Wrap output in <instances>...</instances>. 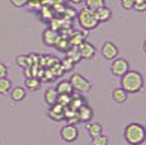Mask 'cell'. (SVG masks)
Segmentation results:
<instances>
[{
    "instance_id": "6da1fadb",
    "label": "cell",
    "mask_w": 146,
    "mask_h": 145,
    "mask_svg": "<svg viewBox=\"0 0 146 145\" xmlns=\"http://www.w3.org/2000/svg\"><path fill=\"white\" fill-rule=\"evenodd\" d=\"M144 87V78L141 72L136 70H128L123 76H121V88L127 93H137Z\"/></svg>"
},
{
    "instance_id": "7a4b0ae2",
    "label": "cell",
    "mask_w": 146,
    "mask_h": 145,
    "mask_svg": "<svg viewBox=\"0 0 146 145\" xmlns=\"http://www.w3.org/2000/svg\"><path fill=\"white\" fill-rule=\"evenodd\" d=\"M125 140L130 145H141L146 140V131L142 125L131 122L125 127Z\"/></svg>"
},
{
    "instance_id": "3957f363",
    "label": "cell",
    "mask_w": 146,
    "mask_h": 145,
    "mask_svg": "<svg viewBox=\"0 0 146 145\" xmlns=\"http://www.w3.org/2000/svg\"><path fill=\"white\" fill-rule=\"evenodd\" d=\"M78 21H79L80 27L84 28L85 31L95 29L100 24L99 22L97 21V18H95V13L85 7H84L83 9H80L79 13H78Z\"/></svg>"
},
{
    "instance_id": "277c9868",
    "label": "cell",
    "mask_w": 146,
    "mask_h": 145,
    "mask_svg": "<svg viewBox=\"0 0 146 145\" xmlns=\"http://www.w3.org/2000/svg\"><path fill=\"white\" fill-rule=\"evenodd\" d=\"M69 82L71 83L74 90L80 92V93H85V92H89L92 89L90 82L80 74H72Z\"/></svg>"
},
{
    "instance_id": "5b68a950",
    "label": "cell",
    "mask_w": 146,
    "mask_h": 145,
    "mask_svg": "<svg viewBox=\"0 0 146 145\" xmlns=\"http://www.w3.org/2000/svg\"><path fill=\"white\" fill-rule=\"evenodd\" d=\"M128 70H130V64L126 59L116 57L111 65V72L114 76H123Z\"/></svg>"
},
{
    "instance_id": "8992f818",
    "label": "cell",
    "mask_w": 146,
    "mask_h": 145,
    "mask_svg": "<svg viewBox=\"0 0 146 145\" xmlns=\"http://www.w3.org/2000/svg\"><path fill=\"white\" fill-rule=\"evenodd\" d=\"M60 136L64 141H66V143H74V141L78 139V136H79V130H78V127L75 126V125L67 124L65 126L61 127Z\"/></svg>"
},
{
    "instance_id": "52a82bcc",
    "label": "cell",
    "mask_w": 146,
    "mask_h": 145,
    "mask_svg": "<svg viewBox=\"0 0 146 145\" xmlns=\"http://www.w3.org/2000/svg\"><path fill=\"white\" fill-rule=\"evenodd\" d=\"M118 47L113 42H106L102 46V50H100V54L106 60H114L118 56Z\"/></svg>"
},
{
    "instance_id": "ba28073f",
    "label": "cell",
    "mask_w": 146,
    "mask_h": 145,
    "mask_svg": "<svg viewBox=\"0 0 146 145\" xmlns=\"http://www.w3.org/2000/svg\"><path fill=\"white\" fill-rule=\"evenodd\" d=\"M78 50H79L81 59H85V60H92L95 56V52H97V50H95L93 45L90 42H86V41H84L81 45H79Z\"/></svg>"
},
{
    "instance_id": "9c48e42d",
    "label": "cell",
    "mask_w": 146,
    "mask_h": 145,
    "mask_svg": "<svg viewBox=\"0 0 146 145\" xmlns=\"http://www.w3.org/2000/svg\"><path fill=\"white\" fill-rule=\"evenodd\" d=\"M48 117L53 120V121H62V120H65V107H62L58 103L51 106V108L48 110Z\"/></svg>"
},
{
    "instance_id": "30bf717a",
    "label": "cell",
    "mask_w": 146,
    "mask_h": 145,
    "mask_svg": "<svg viewBox=\"0 0 146 145\" xmlns=\"http://www.w3.org/2000/svg\"><path fill=\"white\" fill-rule=\"evenodd\" d=\"M58 37H60L58 33L52 28L44 29L43 35H42V40H43V42L46 46H55L56 42H57V40H58Z\"/></svg>"
},
{
    "instance_id": "8fae6325",
    "label": "cell",
    "mask_w": 146,
    "mask_h": 145,
    "mask_svg": "<svg viewBox=\"0 0 146 145\" xmlns=\"http://www.w3.org/2000/svg\"><path fill=\"white\" fill-rule=\"evenodd\" d=\"M76 116H78V120H79V121L89 122L92 120V117H93V110H92L88 104H85V103H84L81 107L78 108Z\"/></svg>"
},
{
    "instance_id": "7c38bea8",
    "label": "cell",
    "mask_w": 146,
    "mask_h": 145,
    "mask_svg": "<svg viewBox=\"0 0 146 145\" xmlns=\"http://www.w3.org/2000/svg\"><path fill=\"white\" fill-rule=\"evenodd\" d=\"M94 13H95V18H97V21L99 23H106V22H108L112 18V10L108 7H106V5L97 9Z\"/></svg>"
},
{
    "instance_id": "4fadbf2b",
    "label": "cell",
    "mask_w": 146,
    "mask_h": 145,
    "mask_svg": "<svg viewBox=\"0 0 146 145\" xmlns=\"http://www.w3.org/2000/svg\"><path fill=\"white\" fill-rule=\"evenodd\" d=\"M55 89L57 92V94H69V96H71L74 93V88H72L71 83L69 80H61Z\"/></svg>"
},
{
    "instance_id": "5bb4252c",
    "label": "cell",
    "mask_w": 146,
    "mask_h": 145,
    "mask_svg": "<svg viewBox=\"0 0 146 145\" xmlns=\"http://www.w3.org/2000/svg\"><path fill=\"white\" fill-rule=\"evenodd\" d=\"M127 97H128V93L122 88H116L112 92V98H113V101L116 103H125L127 101Z\"/></svg>"
},
{
    "instance_id": "9a60e30c",
    "label": "cell",
    "mask_w": 146,
    "mask_h": 145,
    "mask_svg": "<svg viewBox=\"0 0 146 145\" xmlns=\"http://www.w3.org/2000/svg\"><path fill=\"white\" fill-rule=\"evenodd\" d=\"M44 102L47 103V104L51 107V106L53 104H56L57 103V97H58V94H57V92H56V89L55 88H48L46 92H44Z\"/></svg>"
},
{
    "instance_id": "2e32d148",
    "label": "cell",
    "mask_w": 146,
    "mask_h": 145,
    "mask_svg": "<svg viewBox=\"0 0 146 145\" xmlns=\"http://www.w3.org/2000/svg\"><path fill=\"white\" fill-rule=\"evenodd\" d=\"M10 97L13 101L15 102H21L26 98V89L23 87H14L10 90Z\"/></svg>"
},
{
    "instance_id": "e0dca14e",
    "label": "cell",
    "mask_w": 146,
    "mask_h": 145,
    "mask_svg": "<svg viewBox=\"0 0 146 145\" xmlns=\"http://www.w3.org/2000/svg\"><path fill=\"white\" fill-rule=\"evenodd\" d=\"M86 130H88V134H89V136H90L92 139L97 138L98 135H100V134L103 132L102 125L97 124V122H94V124H88L86 125Z\"/></svg>"
},
{
    "instance_id": "ac0fdd59",
    "label": "cell",
    "mask_w": 146,
    "mask_h": 145,
    "mask_svg": "<svg viewBox=\"0 0 146 145\" xmlns=\"http://www.w3.org/2000/svg\"><path fill=\"white\" fill-rule=\"evenodd\" d=\"M84 3H85V8L93 10V12H95L99 8L104 7V4H106L104 0H84Z\"/></svg>"
},
{
    "instance_id": "d6986e66",
    "label": "cell",
    "mask_w": 146,
    "mask_h": 145,
    "mask_svg": "<svg viewBox=\"0 0 146 145\" xmlns=\"http://www.w3.org/2000/svg\"><path fill=\"white\" fill-rule=\"evenodd\" d=\"M41 87V80L38 78H27L26 79V88L29 89V90H37Z\"/></svg>"
},
{
    "instance_id": "ffe728a7",
    "label": "cell",
    "mask_w": 146,
    "mask_h": 145,
    "mask_svg": "<svg viewBox=\"0 0 146 145\" xmlns=\"http://www.w3.org/2000/svg\"><path fill=\"white\" fill-rule=\"evenodd\" d=\"M12 90V82L8 78L0 79V94H8Z\"/></svg>"
},
{
    "instance_id": "44dd1931",
    "label": "cell",
    "mask_w": 146,
    "mask_h": 145,
    "mask_svg": "<svg viewBox=\"0 0 146 145\" xmlns=\"http://www.w3.org/2000/svg\"><path fill=\"white\" fill-rule=\"evenodd\" d=\"M67 59H70V60L72 61L74 64H76V63H79V61L81 60V56H80V54H79V50H78V47H72V49H70V50H67Z\"/></svg>"
},
{
    "instance_id": "7402d4cb",
    "label": "cell",
    "mask_w": 146,
    "mask_h": 145,
    "mask_svg": "<svg viewBox=\"0 0 146 145\" xmlns=\"http://www.w3.org/2000/svg\"><path fill=\"white\" fill-rule=\"evenodd\" d=\"M83 35V33H74V35L71 36V38H70V41H69V43L71 45L72 47H78L79 46V45H81L84 42V41H85V37H84V36H81Z\"/></svg>"
},
{
    "instance_id": "603a6c76",
    "label": "cell",
    "mask_w": 146,
    "mask_h": 145,
    "mask_svg": "<svg viewBox=\"0 0 146 145\" xmlns=\"http://www.w3.org/2000/svg\"><path fill=\"white\" fill-rule=\"evenodd\" d=\"M17 64H18L19 68H23V69H26V68H28V66H31L29 57H28V55H19V56L17 57Z\"/></svg>"
},
{
    "instance_id": "cb8c5ba5",
    "label": "cell",
    "mask_w": 146,
    "mask_h": 145,
    "mask_svg": "<svg viewBox=\"0 0 146 145\" xmlns=\"http://www.w3.org/2000/svg\"><path fill=\"white\" fill-rule=\"evenodd\" d=\"M55 46H56V49L60 50V51H67V50H69V41L64 37H58Z\"/></svg>"
},
{
    "instance_id": "d4e9b609",
    "label": "cell",
    "mask_w": 146,
    "mask_h": 145,
    "mask_svg": "<svg viewBox=\"0 0 146 145\" xmlns=\"http://www.w3.org/2000/svg\"><path fill=\"white\" fill-rule=\"evenodd\" d=\"M92 145H108V136L103 135V134H100V135H98L97 138L92 139Z\"/></svg>"
},
{
    "instance_id": "484cf974",
    "label": "cell",
    "mask_w": 146,
    "mask_h": 145,
    "mask_svg": "<svg viewBox=\"0 0 146 145\" xmlns=\"http://www.w3.org/2000/svg\"><path fill=\"white\" fill-rule=\"evenodd\" d=\"M70 101H71V96H69V94H58L57 97V103L62 107H67L70 104Z\"/></svg>"
},
{
    "instance_id": "4316f807",
    "label": "cell",
    "mask_w": 146,
    "mask_h": 145,
    "mask_svg": "<svg viewBox=\"0 0 146 145\" xmlns=\"http://www.w3.org/2000/svg\"><path fill=\"white\" fill-rule=\"evenodd\" d=\"M136 12H146V1L145 0H133V8Z\"/></svg>"
},
{
    "instance_id": "83f0119b",
    "label": "cell",
    "mask_w": 146,
    "mask_h": 145,
    "mask_svg": "<svg viewBox=\"0 0 146 145\" xmlns=\"http://www.w3.org/2000/svg\"><path fill=\"white\" fill-rule=\"evenodd\" d=\"M60 64H61V66H62L64 71H70V70H72V68H74V65H75V64L72 63L70 59H67V57L62 61V63H60Z\"/></svg>"
},
{
    "instance_id": "f1b7e54d",
    "label": "cell",
    "mask_w": 146,
    "mask_h": 145,
    "mask_svg": "<svg viewBox=\"0 0 146 145\" xmlns=\"http://www.w3.org/2000/svg\"><path fill=\"white\" fill-rule=\"evenodd\" d=\"M121 5L123 9L131 10L133 8V0H121Z\"/></svg>"
},
{
    "instance_id": "f546056e",
    "label": "cell",
    "mask_w": 146,
    "mask_h": 145,
    "mask_svg": "<svg viewBox=\"0 0 146 145\" xmlns=\"http://www.w3.org/2000/svg\"><path fill=\"white\" fill-rule=\"evenodd\" d=\"M10 3L15 8H23L28 4V0H10Z\"/></svg>"
},
{
    "instance_id": "4dcf8cb0",
    "label": "cell",
    "mask_w": 146,
    "mask_h": 145,
    "mask_svg": "<svg viewBox=\"0 0 146 145\" xmlns=\"http://www.w3.org/2000/svg\"><path fill=\"white\" fill-rule=\"evenodd\" d=\"M7 75H8L7 65H4L3 63H0V79H1V78H7Z\"/></svg>"
},
{
    "instance_id": "1f68e13d",
    "label": "cell",
    "mask_w": 146,
    "mask_h": 145,
    "mask_svg": "<svg viewBox=\"0 0 146 145\" xmlns=\"http://www.w3.org/2000/svg\"><path fill=\"white\" fill-rule=\"evenodd\" d=\"M70 1L72 4H81V3H84V0H70Z\"/></svg>"
},
{
    "instance_id": "d6a6232c",
    "label": "cell",
    "mask_w": 146,
    "mask_h": 145,
    "mask_svg": "<svg viewBox=\"0 0 146 145\" xmlns=\"http://www.w3.org/2000/svg\"><path fill=\"white\" fill-rule=\"evenodd\" d=\"M144 51L146 52V40L144 41Z\"/></svg>"
},
{
    "instance_id": "836d02e7",
    "label": "cell",
    "mask_w": 146,
    "mask_h": 145,
    "mask_svg": "<svg viewBox=\"0 0 146 145\" xmlns=\"http://www.w3.org/2000/svg\"><path fill=\"white\" fill-rule=\"evenodd\" d=\"M144 127H145V131H146V125H145V126H144Z\"/></svg>"
},
{
    "instance_id": "e575fe53",
    "label": "cell",
    "mask_w": 146,
    "mask_h": 145,
    "mask_svg": "<svg viewBox=\"0 0 146 145\" xmlns=\"http://www.w3.org/2000/svg\"><path fill=\"white\" fill-rule=\"evenodd\" d=\"M62 1H66V0H62Z\"/></svg>"
},
{
    "instance_id": "d590c367",
    "label": "cell",
    "mask_w": 146,
    "mask_h": 145,
    "mask_svg": "<svg viewBox=\"0 0 146 145\" xmlns=\"http://www.w3.org/2000/svg\"><path fill=\"white\" fill-rule=\"evenodd\" d=\"M145 1H146V0H145Z\"/></svg>"
}]
</instances>
